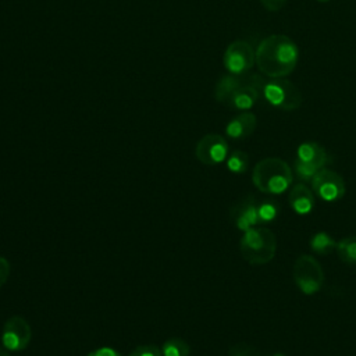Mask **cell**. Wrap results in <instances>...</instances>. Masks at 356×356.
<instances>
[{
    "label": "cell",
    "mask_w": 356,
    "mask_h": 356,
    "mask_svg": "<svg viewBox=\"0 0 356 356\" xmlns=\"http://www.w3.org/2000/svg\"><path fill=\"white\" fill-rule=\"evenodd\" d=\"M292 275L298 289L305 295H313L318 292L324 282L323 267L310 254H300L295 260Z\"/></svg>",
    "instance_id": "5"
},
{
    "label": "cell",
    "mask_w": 356,
    "mask_h": 356,
    "mask_svg": "<svg viewBox=\"0 0 356 356\" xmlns=\"http://www.w3.org/2000/svg\"><path fill=\"white\" fill-rule=\"evenodd\" d=\"M222 63L232 75H243L250 71L256 63V51L246 40H234L224 51Z\"/></svg>",
    "instance_id": "6"
},
{
    "label": "cell",
    "mask_w": 356,
    "mask_h": 356,
    "mask_svg": "<svg viewBox=\"0 0 356 356\" xmlns=\"http://www.w3.org/2000/svg\"><path fill=\"white\" fill-rule=\"evenodd\" d=\"M288 0H260L261 6L268 11H278L281 10Z\"/></svg>",
    "instance_id": "25"
},
{
    "label": "cell",
    "mask_w": 356,
    "mask_h": 356,
    "mask_svg": "<svg viewBox=\"0 0 356 356\" xmlns=\"http://www.w3.org/2000/svg\"><path fill=\"white\" fill-rule=\"evenodd\" d=\"M253 185L266 195H280L292 184V171L286 161L266 157L256 163L252 172Z\"/></svg>",
    "instance_id": "2"
},
{
    "label": "cell",
    "mask_w": 356,
    "mask_h": 356,
    "mask_svg": "<svg viewBox=\"0 0 356 356\" xmlns=\"http://www.w3.org/2000/svg\"><path fill=\"white\" fill-rule=\"evenodd\" d=\"M280 204H277L275 202L267 199V200H261L257 203V207H259V216H260V221L261 224L263 222H268V221H273L278 213H280Z\"/></svg>",
    "instance_id": "20"
},
{
    "label": "cell",
    "mask_w": 356,
    "mask_h": 356,
    "mask_svg": "<svg viewBox=\"0 0 356 356\" xmlns=\"http://www.w3.org/2000/svg\"><path fill=\"white\" fill-rule=\"evenodd\" d=\"M196 159L206 165H217L228 157V143L218 134H207L202 136L195 146Z\"/></svg>",
    "instance_id": "9"
},
{
    "label": "cell",
    "mask_w": 356,
    "mask_h": 356,
    "mask_svg": "<svg viewBox=\"0 0 356 356\" xmlns=\"http://www.w3.org/2000/svg\"><path fill=\"white\" fill-rule=\"evenodd\" d=\"M335 252L338 257L350 266H356V236H346L337 242Z\"/></svg>",
    "instance_id": "16"
},
{
    "label": "cell",
    "mask_w": 356,
    "mask_h": 356,
    "mask_svg": "<svg viewBox=\"0 0 356 356\" xmlns=\"http://www.w3.org/2000/svg\"><path fill=\"white\" fill-rule=\"evenodd\" d=\"M264 99L275 108L282 111H293L302 104V92L299 88L285 78H270L261 88Z\"/></svg>",
    "instance_id": "4"
},
{
    "label": "cell",
    "mask_w": 356,
    "mask_h": 356,
    "mask_svg": "<svg viewBox=\"0 0 356 356\" xmlns=\"http://www.w3.org/2000/svg\"><path fill=\"white\" fill-rule=\"evenodd\" d=\"M88 356H121V355L115 349H113V348L103 346V348H97V349L89 352Z\"/></svg>",
    "instance_id": "26"
},
{
    "label": "cell",
    "mask_w": 356,
    "mask_h": 356,
    "mask_svg": "<svg viewBox=\"0 0 356 356\" xmlns=\"http://www.w3.org/2000/svg\"><path fill=\"white\" fill-rule=\"evenodd\" d=\"M239 250L249 264H267L274 259L277 252L275 234L270 228L261 225L249 228L243 232L239 241Z\"/></svg>",
    "instance_id": "3"
},
{
    "label": "cell",
    "mask_w": 356,
    "mask_h": 356,
    "mask_svg": "<svg viewBox=\"0 0 356 356\" xmlns=\"http://www.w3.org/2000/svg\"><path fill=\"white\" fill-rule=\"evenodd\" d=\"M312 191L325 202H335L343 197L346 186L338 172L323 167L312 178Z\"/></svg>",
    "instance_id": "7"
},
{
    "label": "cell",
    "mask_w": 356,
    "mask_h": 356,
    "mask_svg": "<svg viewBox=\"0 0 356 356\" xmlns=\"http://www.w3.org/2000/svg\"><path fill=\"white\" fill-rule=\"evenodd\" d=\"M267 356H285L284 353H280V352H275V353H270V355H267Z\"/></svg>",
    "instance_id": "28"
},
{
    "label": "cell",
    "mask_w": 356,
    "mask_h": 356,
    "mask_svg": "<svg viewBox=\"0 0 356 356\" xmlns=\"http://www.w3.org/2000/svg\"><path fill=\"white\" fill-rule=\"evenodd\" d=\"M243 79H241L238 75H224L218 79L216 88H214V99L218 103L228 104L231 96L234 92L242 85Z\"/></svg>",
    "instance_id": "15"
},
{
    "label": "cell",
    "mask_w": 356,
    "mask_h": 356,
    "mask_svg": "<svg viewBox=\"0 0 356 356\" xmlns=\"http://www.w3.org/2000/svg\"><path fill=\"white\" fill-rule=\"evenodd\" d=\"M293 170L296 172V175L303 179V181H312V178L314 177V174L320 170L318 167L316 165H312V164H307V163H303L298 159H295L293 161Z\"/></svg>",
    "instance_id": "21"
},
{
    "label": "cell",
    "mask_w": 356,
    "mask_h": 356,
    "mask_svg": "<svg viewBox=\"0 0 356 356\" xmlns=\"http://www.w3.org/2000/svg\"><path fill=\"white\" fill-rule=\"evenodd\" d=\"M129 356H163L161 349L156 345H140L135 348Z\"/></svg>",
    "instance_id": "23"
},
{
    "label": "cell",
    "mask_w": 356,
    "mask_h": 356,
    "mask_svg": "<svg viewBox=\"0 0 356 356\" xmlns=\"http://www.w3.org/2000/svg\"><path fill=\"white\" fill-rule=\"evenodd\" d=\"M0 356H8V352H7V349L3 346H0Z\"/></svg>",
    "instance_id": "27"
},
{
    "label": "cell",
    "mask_w": 356,
    "mask_h": 356,
    "mask_svg": "<svg viewBox=\"0 0 356 356\" xmlns=\"http://www.w3.org/2000/svg\"><path fill=\"white\" fill-rule=\"evenodd\" d=\"M257 203L259 202L254 196L248 195V196H243L242 199H239L231 207L229 216H231V220H232L234 225L238 229L245 232L246 229L257 227V225L261 224Z\"/></svg>",
    "instance_id": "10"
},
{
    "label": "cell",
    "mask_w": 356,
    "mask_h": 356,
    "mask_svg": "<svg viewBox=\"0 0 356 356\" xmlns=\"http://www.w3.org/2000/svg\"><path fill=\"white\" fill-rule=\"evenodd\" d=\"M32 338L29 323L21 316H11L6 320L1 331V343L8 352L24 350Z\"/></svg>",
    "instance_id": "8"
},
{
    "label": "cell",
    "mask_w": 356,
    "mask_h": 356,
    "mask_svg": "<svg viewBox=\"0 0 356 356\" xmlns=\"http://www.w3.org/2000/svg\"><path fill=\"white\" fill-rule=\"evenodd\" d=\"M288 202L295 213L307 214L314 207V192L306 184H295L289 191Z\"/></svg>",
    "instance_id": "12"
},
{
    "label": "cell",
    "mask_w": 356,
    "mask_h": 356,
    "mask_svg": "<svg viewBox=\"0 0 356 356\" xmlns=\"http://www.w3.org/2000/svg\"><path fill=\"white\" fill-rule=\"evenodd\" d=\"M257 127V118L250 111H242L235 115L225 127V134L232 139H245L250 136Z\"/></svg>",
    "instance_id": "11"
},
{
    "label": "cell",
    "mask_w": 356,
    "mask_h": 356,
    "mask_svg": "<svg viewBox=\"0 0 356 356\" xmlns=\"http://www.w3.org/2000/svg\"><path fill=\"white\" fill-rule=\"evenodd\" d=\"M163 356H189L191 348L181 338H170L161 346Z\"/></svg>",
    "instance_id": "18"
},
{
    "label": "cell",
    "mask_w": 356,
    "mask_h": 356,
    "mask_svg": "<svg viewBox=\"0 0 356 356\" xmlns=\"http://www.w3.org/2000/svg\"><path fill=\"white\" fill-rule=\"evenodd\" d=\"M299 61V49L286 35H270L256 49V65L268 78H285Z\"/></svg>",
    "instance_id": "1"
},
{
    "label": "cell",
    "mask_w": 356,
    "mask_h": 356,
    "mask_svg": "<svg viewBox=\"0 0 356 356\" xmlns=\"http://www.w3.org/2000/svg\"><path fill=\"white\" fill-rule=\"evenodd\" d=\"M296 159L303 161V163L316 165L318 168H323L327 163H330L328 153L317 142H303V143H300L298 146V150H296Z\"/></svg>",
    "instance_id": "14"
},
{
    "label": "cell",
    "mask_w": 356,
    "mask_h": 356,
    "mask_svg": "<svg viewBox=\"0 0 356 356\" xmlns=\"http://www.w3.org/2000/svg\"><path fill=\"white\" fill-rule=\"evenodd\" d=\"M309 245H310V248H312V250L314 253H317V254H328L332 250H335L337 242L327 232H317V234H314L310 238Z\"/></svg>",
    "instance_id": "17"
},
{
    "label": "cell",
    "mask_w": 356,
    "mask_h": 356,
    "mask_svg": "<svg viewBox=\"0 0 356 356\" xmlns=\"http://www.w3.org/2000/svg\"><path fill=\"white\" fill-rule=\"evenodd\" d=\"M259 97H260V90L257 88H254L252 83H249L245 78L242 85L231 96L228 104L232 108H236L241 111H248L257 103Z\"/></svg>",
    "instance_id": "13"
},
{
    "label": "cell",
    "mask_w": 356,
    "mask_h": 356,
    "mask_svg": "<svg viewBox=\"0 0 356 356\" xmlns=\"http://www.w3.org/2000/svg\"><path fill=\"white\" fill-rule=\"evenodd\" d=\"M249 167V156L242 150H234L227 157V168L234 174H242Z\"/></svg>",
    "instance_id": "19"
},
{
    "label": "cell",
    "mask_w": 356,
    "mask_h": 356,
    "mask_svg": "<svg viewBox=\"0 0 356 356\" xmlns=\"http://www.w3.org/2000/svg\"><path fill=\"white\" fill-rule=\"evenodd\" d=\"M10 271H11V267H10L8 260L6 257L0 256V288L7 282Z\"/></svg>",
    "instance_id": "24"
},
{
    "label": "cell",
    "mask_w": 356,
    "mask_h": 356,
    "mask_svg": "<svg viewBox=\"0 0 356 356\" xmlns=\"http://www.w3.org/2000/svg\"><path fill=\"white\" fill-rule=\"evenodd\" d=\"M317 1H318V3H328L330 0H317Z\"/></svg>",
    "instance_id": "29"
},
{
    "label": "cell",
    "mask_w": 356,
    "mask_h": 356,
    "mask_svg": "<svg viewBox=\"0 0 356 356\" xmlns=\"http://www.w3.org/2000/svg\"><path fill=\"white\" fill-rule=\"evenodd\" d=\"M228 356H261V353L257 348L245 342H239L228 349Z\"/></svg>",
    "instance_id": "22"
}]
</instances>
